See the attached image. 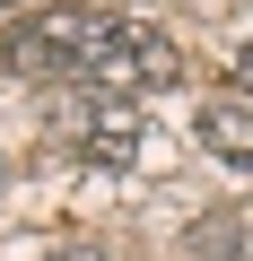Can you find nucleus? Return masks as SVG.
Wrapping results in <instances>:
<instances>
[{
  "mask_svg": "<svg viewBox=\"0 0 253 261\" xmlns=\"http://www.w3.org/2000/svg\"><path fill=\"white\" fill-rule=\"evenodd\" d=\"M44 35L79 61L87 44H105V35H113V18H105V9H87V0H61V9H44Z\"/></svg>",
  "mask_w": 253,
  "mask_h": 261,
  "instance_id": "20e7f679",
  "label": "nucleus"
},
{
  "mask_svg": "<svg viewBox=\"0 0 253 261\" xmlns=\"http://www.w3.org/2000/svg\"><path fill=\"white\" fill-rule=\"evenodd\" d=\"M122 35H131V70H140V87H175V79H183V53H175L157 27H122Z\"/></svg>",
  "mask_w": 253,
  "mask_h": 261,
  "instance_id": "39448f33",
  "label": "nucleus"
},
{
  "mask_svg": "<svg viewBox=\"0 0 253 261\" xmlns=\"http://www.w3.org/2000/svg\"><path fill=\"white\" fill-rule=\"evenodd\" d=\"M18 9H27V0H0V18H18Z\"/></svg>",
  "mask_w": 253,
  "mask_h": 261,
  "instance_id": "1a4fd4ad",
  "label": "nucleus"
},
{
  "mask_svg": "<svg viewBox=\"0 0 253 261\" xmlns=\"http://www.w3.org/2000/svg\"><path fill=\"white\" fill-rule=\"evenodd\" d=\"M236 79H244V87H253V44H244V53H236Z\"/></svg>",
  "mask_w": 253,
  "mask_h": 261,
  "instance_id": "6e6552de",
  "label": "nucleus"
},
{
  "mask_svg": "<svg viewBox=\"0 0 253 261\" xmlns=\"http://www.w3.org/2000/svg\"><path fill=\"white\" fill-rule=\"evenodd\" d=\"M79 157L105 166V174L140 166V105H131V96H96V113H87V130H79Z\"/></svg>",
  "mask_w": 253,
  "mask_h": 261,
  "instance_id": "f257e3e1",
  "label": "nucleus"
},
{
  "mask_svg": "<svg viewBox=\"0 0 253 261\" xmlns=\"http://www.w3.org/2000/svg\"><path fill=\"white\" fill-rule=\"evenodd\" d=\"M0 70H9V79H53V70H70V53L44 35V18H9V35H0Z\"/></svg>",
  "mask_w": 253,
  "mask_h": 261,
  "instance_id": "f03ea898",
  "label": "nucleus"
},
{
  "mask_svg": "<svg viewBox=\"0 0 253 261\" xmlns=\"http://www.w3.org/2000/svg\"><path fill=\"white\" fill-rule=\"evenodd\" d=\"M192 140H201L218 166H253V105H201Z\"/></svg>",
  "mask_w": 253,
  "mask_h": 261,
  "instance_id": "7ed1b4c3",
  "label": "nucleus"
},
{
  "mask_svg": "<svg viewBox=\"0 0 253 261\" xmlns=\"http://www.w3.org/2000/svg\"><path fill=\"white\" fill-rule=\"evenodd\" d=\"M53 261H105V252H96V244H61Z\"/></svg>",
  "mask_w": 253,
  "mask_h": 261,
  "instance_id": "0eeeda50",
  "label": "nucleus"
},
{
  "mask_svg": "<svg viewBox=\"0 0 253 261\" xmlns=\"http://www.w3.org/2000/svg\"><path fill=\"white\" fill-rule=\"evenodd\" d=\"M236 252H244V218L236 209H210L192 226V261H236Z\"/></svg>",
  "mask_w": 253,
  "mask_h": 261,
  "instance_id": "423d86ee",
  "label": "nucleus"
}]
</instances>
